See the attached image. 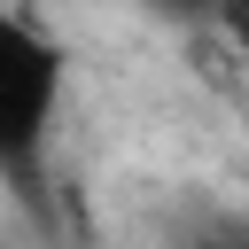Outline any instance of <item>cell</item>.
<instances>
[{
	"mask_svg": "<svg viewBox=\"0 0 249 249\" xmlns=\"http://www.w3.org/2000/svg\"><path fill=\"white\" fill-rule=\"evenodd\" d=\"M62 78H70L62 47L31 16L0 8V179L23 202H39V179H47V148H54V117H62Z\"/></svg>",
	"mask_w": 249,
	"mask_h": 249,
	"instance_id": "obj_1",
	"label": "cell"
},
{
	"mask_svg": "<svg viewBox=\"0 0 249 249\" xmlns=\"http://www.w3.org/2000/svg\"><path fill=\"white\" fill-rule=\"evenodd\" d=\"M156 16H171V23H202V16H218V8H233V0H148Z\"/></svg>",
	"mask_w": 249,
	"mask_h": 249,
	"instance_id": "obj_2",
	"label": "cell"
},
{
	"mask_svg": "<svg viewBox=\"0 0 249 249\" xmlns=\"http://www.w3.org/2000/svg\"><path fill=\"white\" fill-rule=\"evenodd\" d=\"M218 249H233V241H218Z\"/></svg>",
	"mask_w": 249,
	"mask_h": 249,
	"instance_id": "obj_3",
	"label": "cell"
}]
</instances>
